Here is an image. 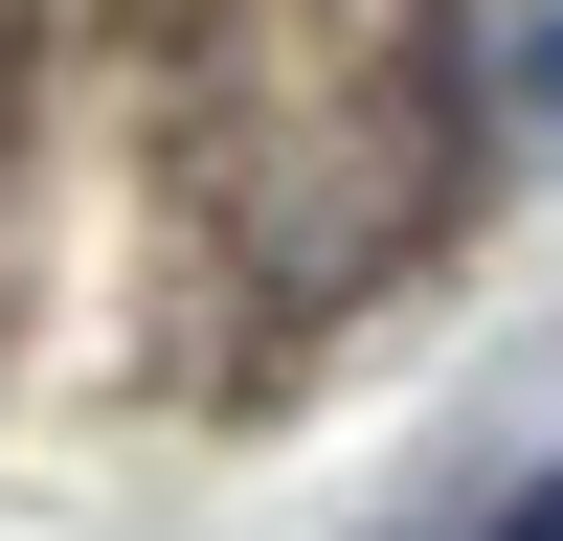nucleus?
Instances as JSON below:
<instances>
[{"mask_svg": "<svg viewBox=\"0 0 563 541\" xmlns=\"http://www.w3.org/2000/svg\"><path fill=\"white\" fill-rule=\"evenodd\" d=\"M496 90H519V113L563 135V0H519V23H496Z\"/></svg>", "mask_w": 563, "mask_h": 541, "instance_id": "1", "label": "nucleus"}, {"mask_svg": "<svg viewBox=\"0 0 563 541\" xmlns=\"http://www.w3.org/2000/svg\"><path fill=\"white\" fill-rule=\"evenodd\" d=\"M496 541H563V474H541V496H519V519H496Z\"/></svg>", "mask_w": 563, "mask_h": 541, "instance_id": "2", "label": "nucleus"}]
</instances>
